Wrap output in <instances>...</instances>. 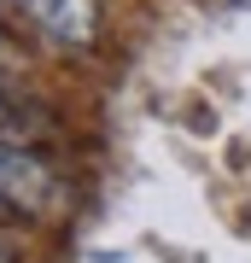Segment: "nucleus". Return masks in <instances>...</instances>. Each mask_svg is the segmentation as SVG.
Masks as SVG:
<instances>
[{"mask_svg":"<svg viewBox=\"0 0 251 263\" xmlns=\"http://www.w3.org/2000/svg\"><path fill=\"white\" fill-rule=\"evenodd\" d=\"M0 205L18 211V216H47L59 205V176L35 158V152L0 141Z\"/></svg>","mask_w":251,"mask_h":263,"instance_id":"f257e3e1","label":"nucleus"},{"mask_svg":"<svg viewBox=\"0 0 251 263\" xmlns=\"http://www.w3.org/2000/svg\"><path fill=\"white\" fill-rule=\"evenodd\" d=\"M18 6L65 47H88L100 29V0H18Z\"/></svg>","mask_w":251,"mask_h":263,"instance_id":"f03ea898","label":"nucleus"},{"mask_svg":"<svg viewBox=\"0 0 251 263\" xmlns=\"http://www.w3.org/2000/svg\"><path fill=\"white\" fill-rule=\"evenodd\" d=\"M0 263H12V246H0Z\"/></svg>","mask_w":251,"mask_h":263,"instance_id":"7ed1b4c3","label":"nucleus"}]
</instances>
